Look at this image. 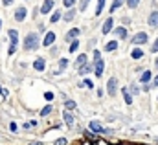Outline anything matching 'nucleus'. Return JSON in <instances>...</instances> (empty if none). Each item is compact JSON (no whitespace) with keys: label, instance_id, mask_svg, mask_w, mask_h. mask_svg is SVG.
<instances>
[{"label":"nucleus","instance_id":"dca6fc26","mask_svg":"<svg viewBox=\"0 0 158 145\" xmlns=\"http://www.w3.org/2000/svg\"><path fill=\"white\" fill-rule=\"evenodd\" d=\"M130 55H132V59H142L143 57V52L142 50H132V53H130Z\"/></svg>","mask_w":158,"mask_h":145},{"label":"nucleus","instance_id":"473e14b6","mask_svg":"<svg viewBox=\"0 0 158 145\" xmlns=\"http://www.w3.org/2000/svg\"><path fill=\"white\" fill-rule=\"evenodd\" d=\"M151 52H158V39H156V42L151 46Z\"/></svg>","mask_w":158,"mask_h":145},{"label":"nucleus","instance_id":"f03ea898","mask_svg":"<svg viewBox=\"0 0 158 145\" xmlns=\"http://www.w3.org/2000/svg\"><path fill=\"white\" fill-rule=\"evenodd\" d=\"M132 42H134V44H143V42H147V33H145V31L136 33V35L132 37Z\"/></svg>","mask_w":158,"mask_h":145},{"label":"nucleus","instance_id":"0eeeda50","mask_svg":"<svg viewBox=\"0 0 158 145\" xmlns=\"http://www.w3.org/2000/svg\"><path fill=\"white\" fill-rule=\"evenodd\" d=\"M149 26L158 28V11H153V13L149 15Z\"/></svg>","mask_w":158,"mask_h":145},{"label":"nucleus","instance_id":"1a4fd4ad","mask_svg":"<svg viewBox=\"0 0 158 145\" xmlns=\"http://www.w3.org/2000/svg\"><path fill=\"white\" fill-rule=\"evenodd\" d=\"M9 39H11V46H17V42H18V31L17 30H9Z\"/></svg>","mask_w":158,"mask_h":145},{"label":"nucleus","instance_id":"58836bf2","mask_svg":"<svg viewBox=\"0 0 158 145\" xmlns=\"http://www.w3.org/2000/svg\"><path fill=\"white\" fill-rule=\"evenodd\" d=\"M0 30H2V20H0Z\"/></svg>","mask_w":158,"mask_h":145},{"label":"nucleus","instance_id":"f704fd0d","mask_svg":"<svg viewBox=\"0 0 158 145\" xmlns=\"http://www.w3.org/2000/svg\"><path fill=\"white\" fill-rule=\"evenodd\" d=\"M9 130H11V132H17V125H15V123H11V125H9Z\"/></svg>","mask_w":158,"mask_h":145},{"label":"nucleus","instance_id":"c9c22d12","mask_svg":"<svg viewBox=\"0 0 158 145\" xmlns=\"http://www.w3.org/2000/svg\"><path fill=\"white\" fill-rule=\"evenodd\" d=\"M59 64H61V68H64L68 63H66V59H61V63H59Z\"/></svg>","mask_w":158,"mask_h":145},{"label":"nucleus","instance_id":"ea45409f","mask_svg":"<svg viewBox=\"0 0 158 145\" xmlns=\"http://www.w3.org/2000/svg\"><path fill=\"white\" fill-rule=\"evenodd\" d=\"M156 68H158V59H156Z\"/></svg>","mask_w":158,"mask_h":145},{"label":"nucleus","instance_id":"c85d7f7f","mask_svg":"<svg viewBox=\"0 0 158 145\" xmlns=\"http://www.w3.org/2000/svg\"><path fill=\"white\" fill-rule=\"evenodd\" d=\"M63 2H64V6H66V8H72V6L75 4V0H63Z\"/></svg>","mask_w":158,"mask_h":145},{"label":"nucleus","instance_id":"412c9836","mask_svg":"<svg viewBox=\"0 0 158 145\" xmlns=\"http://www.w3.org/2000/svg\"><path fill=\"white\" fill-rule=\"evenodd\" d=\"M123 98H125V103H127V105H130V103H132V98L129 95V92H127V90H123Z\"/></svg>","mask_w":158,"mask_h":145},{"label":"nucleus","instance_id":"f257e3e1","mask_svg":"<svg viewBox=\"0 0 158 145\" xmlns=\"http://www.w3.org/2000/svg\"><path fill=\"white\" fill-rule=\"evenodd\" d=\"M39 35L37 33H28L26 35V39H24V48L26 50H37L39 48Z\"/></svg>","mask_w":158,"mask_h":145},{"label":"nucleus","instance_id":"2eb2a0df","mask_svg":"<svg viewBox=\"0 0 158 145\" xmlns=\"http://www.w3.org/2000/svg\"><path fill=\"white\" fill-rule=\"evenodd\" d=\"M116 48H118V42L112 40V42H108V44L105 46V50H107V52H112V50H116Z\"/></svg>","mask_w":158,"mask_h":145},{"label":"nucleus","instance_id":"6ab92c4d","mask_svg":"<svg viewBox=\"0 0 158 145\" xmlns=\"http://www.w3.org/2000/svg\"><path fill=\"white\" fill-rule=\"evenodd\" d=\"M88 72H90V66H88V64H83V66L79 68V74H81V75H85V74H88Z\"/></svg>","mask_w":158,"mask_h":145},{"label":"nucleus","instance_id":"f3484780","mask_svg":"<svg viewBox=\"0 0 158 145\" xmlns=\"http://www.w3.org/2000/svg\"><path fill=\"white\" fill-rule=\"evenodd\" d=\"M116 33H118V37H121V39H125V37H127L125 28H118V30H116Z\"/></svg>","mask_w":158,"mask_h":145},{"label":"nucleus","instance_id":"7ed1b4c3","mask_svg":"<svg viewBox=\"0 0 158 145\" xmlns=\"http://www.w3.org/2000/svg\"><path fill=\"white\" fill-rule=\"evenodd\" d=\"M52 8H53V0H44L43 8H40V13H43V15H48V13L52 11Z\"/></svg>","mask_w":158,"mask_h":145},{"label":"nucleus","instance_id":"a211bd4d","mask_svg":"<svg viewBox=\"0 0 158 145\" xmlns=\"http://www.w3.org/2000/svg\"><path fill=\"white\" fill-rule=\"evenodd\" d=\"M59 18H61V13H59V11H55V13H53V15H52V18H50V22H52V24H55V22H57Z\"/></svg>","mask_w":158,"mask_h":145},{"label":"nucleus","instance_id":"393cba45","mask_svg":"<svg viewBox=\"0 0 158 145\" xmlns=\"http://www.w3.org/2000/svg\"><path fill=\"white\" fill-rule=\"evenodd\" d=\"M50 112H52V107H50V105H48V107H44L43 110H40V114H43V116H48Z\"/></svg>","mask_w":158,"mask_h":145},{"label":"nucleus","instance_id":"7c9ffc66","mask_svg":"<svg viewBox=\"0 0 158 145\" xmlns=\"http://www.w3.org/2000/svg\"><path fill=\"white\" fill-rule=\"evenodd\" d=\"M44 98H46L48 101H52V99H53V94H52V92H46V94H44Z\"/></svg>","mask_w":158,"mask_h":145},{"label":"nucleus","instance_id":"a19ab883","mask_svg":"<svg viewBox=\"0 0 158 145\" xmlns=\"http://www.w3.org/2000/svg\"><path fill=\"white\" fill-rule=\"evenodd\" d=\"M86 2H88V0H86Z\"/></svg>","mask_w":158,"mask_h":145},{"label":"nucleus","instance_id":"e433bc0d","mask_svg":"<svg viewBox=\"0 0 158 145\" xmlns=\"http://www.w3.org/2000/svg\"><path fill=\"white\" fill-rule=\"evenodd\" d=\"M151 86H158V75H156V77L153 79V85H151Z\"/></svg>","mask_w":158,"mask_h":145},{"label":"nucleus","instance_id":"423d86ee","mask_svg":"<svg viewBox=\"0 0 158 145\" xmlns=\"http://www.w3.org/2000/svg\"><path fill=\"white\" fill-rule=\"evenodd\" d=\"M116 85H118V81H116V77H112L111 81H108V95H116Z\"/></svg>","mask_w":158,"mask_h":145},{"label":"nucleus","instance_id":"aec40b11","mask_svg":"<svg viewBox=\"0 0 158 145\" xmlns=\"http://www.w3.org/2000/svg\"><path fill=\"white\" fill-rule=\"evenodd\" d=\"M121 4H123V0H114V4H112V8H111V11H116V9H118V8H120Z\"/></svg>","mask_w":158,"mask_h":145},{"label":"nucleus","instance_id":"b1692460","mask_svg":"<svg viewBox=\"0 0 158 145\" xmlns=\"http://www.w3.org/2000/svg\"><path fill=\"white\" fill-rule=\"evenodd\" d=\"M85 63H86V55H79V59H77V64H79V66H83Z\"/></svg>","mask_w":158,"mask_h":145},{"label":"nucleus","instance_id":"20e7f679","mask_svg":"<svg viewBox=\"0 0 158 145\" xmlns=\"http://www.w3.org/2000/svg\"><path fill=\"white\" fill-rule=\"evenodd\" d=\"M96 61V75L98 77H101L103 75V70H105V63H103L101 59H94Z\"/></svg>","mask_w":158,"mask_h":145},{"label":"nucleus","instance_id":"2f4dec72","mask_svg":"<svg viewBox=\"0 0 158 145\" xmlns=\"http://www.w3.org/2000/svg\"><path fill=\"white\" fill-rule=\"evenodd\" d=\"M66 108H75V103L74 101H66Z\"/></svg>","mask_w":158,"mask_h":145},{"label":"nucleus","instance_id":"f8f14e48","mask_svg":"<svg viewBox=\"0 0 158 145\" xmlns=\"http://www.w3.org/2000/svg\"><path fill=\"white\" fill-rule=\"evenodd\" d=\"M112 30V18H107L105 24H103V33H108Z\"/></svg>","mask_w":158,"mask_h":145},{"label":"nucleus","instance_id":"39448f33","mask_svg":"<svg viewBox=\"0 0 158 145\" xmlns=\"http://www.w3.org/2000/svg\"><path fill=\"white\" fill-rule=\"evenodd\" d=\"M53 40H55V33L50 31V33H46V37H44V40H43V44H44V46H52V44H53Z\"/></svg>","mask_w":158,"mask_h":145},{"label":"nucleus","instance_id":"4be33fe9","mask_svg":"<svg viewBox=\"0 0 158 145\" xmlns=\"http://www.w3.org/2000/svg\"><path fill=\"white\" fill-rule=\"evenodd\" d=\"M151 79V72H143L142 74V83H147Z\"/></svg>","mask_w":158,"mask_h":145},{"label":"nucleus","instance_id":"4468645a","mask_svg":"<svg viewBox=\"0 0 158 145\" xmlns=\"http://www.w3.org/2000/svg\"><path fill=\"white\" fill-rule=\"evenodd\" d=\"M103 8H105V0H98V9H96V15H101Z\"/></svg>","mask_w":158,"mask_h":145},{"label":"nucleus","instance_id":"bb28decb","mask_svg":"<svg viewBox=\"0 0 158 145\" xmlns=\"http://www.w3.org/2000/svg\"><path fill=\"white\" fill-rule=\"evenodd\" d=\"M138 2H140V0H127L129 8H136V6H138Z\"/></svg>","mask_w":158,"mask_h":145},{"label":"nucleus","instance_id":"6e6552de","mask_svg":"<svg viewBox=\"0 0 158 145\" xmlns=\"http://www.w3.org/2000/svg\"><path fill=\"white\" fill-rule=\"evenodd\" d=\"M90 130H92V132H105V129L101 127L99 121H92L90 123Z\"/></svg>","mask_w":158,"mask_h":145},{"label":"nucleus","instance_id":"9b49d317","mask_svg":"<svg viewBox=\"0 0 158 145\" xmlns=\"http://www.w3.org/2000/svg\"><path fill=\"white\" fill-rule=\"evenodd\" d=\"M24 17H26V9H24V8H18L17 13H15V18L20 22V20H24Z\"/></svg>","mask_w":158,"mask_h":145},{"label":"nucleus","instance_id":"72a5a7b5","mask_svg":"<svg viewBox=\"0 0 158 145\" xmlns=\"http://www.w3.org/2000/svg\"><path fill=\"white\" fill-rule=\"evenodd\" d=\"M55 145H66V140H64V138H61V140L55 141Z\"/></svg>","mask_w":158,"mask_h":145},{"label":"nucleus","instance_id":"c756f323","mask_svg":"<svg viewBox=\"0 0 158 145\" xmlns=\"http://www.w3.org/2000/svg\"><path fill=\"white\" fill-rule=\"evenodd\" d=\"M81 85H83V86H88V88H92V86H94V83H92V81H88V79H86L85 83H81Z\"/></svg>","mask_w":158,"mask_h":145},{"label":"nucleus","instance_id":"a878e982","mask_svg":"<svg viewBox=\"0 0 158 145\" xmlns=\"http://www.w3.org/2000/svg\"><path fill=\"white\" fill-rule=\"evenodd\" d=\"M77 46H79V40H74V42L70 44V53H72V52H75V50H77Z\"/></svg>","mask_w":158,"mask_h":145},{"label":"nucleus","instance_id":"4c0bfd02","mask_svg":"<svg viewBox=\"0 0 158 145\" xmlns=\"http://www.w3.org/2000/svg\"><path fill=\"white\" fill-rule=\"evenodd\" d=\"M2 2H4V6H9V4L13 2V0H2Z\"/></svg>","mask_w":158,"mask_h":145},{"label":"nucleus","instance_id":"9d476101","mask_svg":"<svg viewBox=\"0 0 158 145\" xmlns=\"http://www.w3.org/2000/svg\"><path fill=\"white\" fill-rule=\"evenodd\" d=\"M44 66H46V63H44L43 59H37L35 63H33V68H35L37 72H43V70H44Z\"/></svg>","mask_w":158,"mask_h":145},{"label":"nucleus","instance_id":"5701e85b","mask_svg":"<svg viewBox=\"0 0 158 145\" xmlns=\"http://www.w3.org/2000/svg\"><path fill=\"white\" fill-rule=\"evenodd\" d=\"M74 17H75V11L72 9V11H68V13H66V15H64V20H72Z\"/></svg>","mask_w":158,"mask_h":145},{"label":"nucleus","instance_id":"ddd939ff","mask_svg":"<svg viewBox=\"0 0 158 145\" xmlns=\"http://www.w3.org/2000/svg\"><path fill=\"white\" fill-rule=\"evenodd\" d=\"M64 123H66L68 127H72V125H74V118H72V114H70V112H64Z\"/></svg>","mask_w":158,"mask_h":145},{"label":"nucleus","instance_id":"cd10ccee","mask_svg":"<svg viewBox=\"0 0 158 145\" xmlns=\"http://www.w3.org/2000/svg\"><path fill=\"white\" fill-rule=\"evenodd\" d=\"M77 33H79V30H72V31H68V39H72V37H77Z\"/></svg>","mask_w":158,"mask_h":145}]
</instances>
